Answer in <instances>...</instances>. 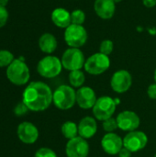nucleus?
<instances>
[{
	"instance_id": "nucleus-10",
	"label": "nucleus",
	"mask_w": 156,
	"mask_h": 157,
	"mask_svg": "<svg viewBox=\"0 0 156 157\" xmlns=\"http://www.w3.org/2000/svg\"><path fill=\"white\" fill-rule=\"evenodd\" d=\"M132 85V76L127 70L120 69L116 71L110 79V86L112 90L119 94L126 93Z\"/></svg>"
},
{
	"instance_id": "nucleus-24",
	"label": "nucleus",
	"mask_w": 156,
	"mask_h": 157,
	"mask_svg": "<svg viewBox=\"0 0 156 157\" xmlns=\"http://www.w3.org/2000/svg\"><path fill=\"white\" fill-rule=\"evenodd\" d=\"M114 50V43L111 40H104L99 45V52L109 56Z\"/></svg>"
},
{
	"instance_id": "nucleus-16",
	"label": "nucleus",
	"mask_w": 156,
	"mask_h": 157,
	"mask_svg": "<svg viewBox=\"0 0 156 157\" xmlns=\"http://www.w3.org/2000/svg\"><path fill=\"white\" fill-rule=\"evenodd\" d=\"M94 10L97 17L102 19H110L116 12L114 0H95Z\"/></svg>"
},
{
	"instance_id": "nucleus-26",
	"label": "nucleus",
	"mask_w": 156,
	"mask_h": 157,
	"mask_svg": "<svg viewBox=\"0 0 156 157\" xmlns=\"http://www.w3.org/2000/svg\"><path fill=\"white\" fill-rule=\"evenodd\" d=\"M34 157H57L56 153L48 147H41L38 149L34 155Z\"/></svg>"
},
{
	"instance_id": "nucleus-32",
	"label": "nucleus",
	"mask_w": 156,
	"mask_h": 157,
	"mask_svg": "<svg viewBox=\"0 0 156 157\" xmlns=\"http://www.w3.org/2000/svg\"><path fill=\"white\" fill-rule=\"evenodd\" d=\"M7 4H8V0H0V6L6 7Z\"/></svg>"
},
{
	"instance_id": "nucleus-1",
	"label": "nucleus",
	"mask_w": 156,
	"mask_h": 157,
	"mask_svg": "<svg viewBox=\"0 0 156 157\" xmlns=\"http://www.w3.org/2000/svg\"><path fill=\"white\" fill-rule=\"evenodd\" d=\"M52 95L51 87L41 81L29 83L22 95V101L30 111L46 110L52 103Z\"/></svg>"
},
{
	"instance_id": "nucleus-9",
	"label": "nucleus",
	"mask_w": 156,
	"mask_h": 157,
	"mask_svg": "<svg viewBox=\"0 0 156 157\" xmlns=\"http://www.w3.org/2000/svg\"><path fill=\"white\" fill-rule=\"evenodd\" d=\"M148 144V136L141 131H133L128 132L123 138V146L131 153H137L146 147Z\"/></svg>"
},
{
	"instance_id": "nucleus-17",
	"label": "nucleus",
	"mask_w": 156,
	"mask_h": 157,
	"mask_svg": "<svg viewBox=\"0 0 156 157\" xmlns=\"http://www.w3.org/2000/svg\"><path fill=\"white\" fill-rule=\"evenodd\" d=\"M97 132V120L94 117L86 116L78 123V135L86 140L93 138Z\"/></svg>"
},
{
	"instance_id": "nucleus-4",
	"label": "nucleus",
	"mask_w": 156,
	"mask_h": 157,
	"mask_svg": "<svg viewBox=\"0 0 156 157\" xmlns=\"http://www.w3.org/2000/svg\"><path fill=\"white\" fill-rule=\"evenodd\" d=\"M61 59L54 55H47L40 59L37 64L39 75L44 78H54L58 76L63 70Z\"/></svg>"
},
{
	"instance_id": "nucleus-3",
	"label": "nucleus",
	"mask_w": 156,
	"mask_h": 157,
	"mask_svg": "<svg viewBox=\"0 0 156 157\" xmlns=\"http://www.w3.org/2000/svg\"><path fill=\"white\" fill-rule=\"evenodd\" d=\"M52 103L61 110H68L76 104V91L71 86L62 85L53 91Z\"/></svg>"
},
{
	"instance_id": "nucleus-13",
	"label": "nucleus",
	"mask_w": 156,
	"mask_h": 157,
	"mask_svg": "<svg viewBox=\"0 0 156 157\" xmlns=\"http://www.w3.org/2000/svg\"><path fill=\"white\" fill-rule=\"evenodd\" d=\"M103 151L110 155H117L123 146V139L114 132L106 133L100 142Z\"/></svg>"
},
{
	"instance_id": "nucleus-35",
	"label": "nucleus",
	"mask_w": 156,
	"mask_h": 157,
	"mask_svg": "<svg viewBox=\"0 0 156 157\" xmlns=\"http://www.w3.org/2000/svg\"><path fill=\"white\" fill-rule=\"evenodd\" d=\"M154 157H156V153H155V155H154Z\"/></svg>"
},
{
	"instance_id": "nucleus-18",
	"label": "nucleus",
	"mask_w": 156,
	"mask_h": 157,
	"mask_svg": "<svg viewBox=\"0 0 156 157\" xmlns=\"http://www.w3.org/2000/svg\"><path fill=\"white\" fill-rule=\"evenodd\" d=\"M51 18L52 23L56 27L61 29H65L67 27H69L72 24L71 13L63 7H57L53 9L51 15Z\"/></svg>"
},
{
	"instance_id": "nucleus-2",
	"label": "nucleus",
	"mask_w": 156,
	"mask_h": 157,
	"mask_svg": "<svg viewBox=\"0 0 156 157\" xmlns=\"http://www.w3.org/2000/svg\"><path fill=\"white\" fill-rule=\"evenodd\" d=\"M6 77L16 86H24L30 77L29 68L23 59H15L6 68Z\"/></svg>"
},
{
	"instance_id": "nucleus-22",
	"label": "nucleus",
	"mask_w": 156,
	"mask_h": 157,
	"mask_svg": "<svg viewBox=\"0 0 156 157\" xmlns=\"http://www.w3.org/2000/svg\"><path fill=\"white\" fill-rule=\"evenodd\" d=\"M14 60V55L11 52L0 50V67H7Z\"/></svg>"
},
{
	"instance_id": "nucleus-29",
	"label": "nucleus",
	"mask_w": 156,
	"mask_h": 157,
	"mask_svg": "<svg viewBox=\"0 0 156 157\" xmlns=\"http://www.w3.org/2000/svg\"><path fill=\"white\" fill-rule=\"evenodd\" d=\"M147 95L148 97L153 99V100H156V83L154 82V84H151L148 88H147Z\"/></svg>"
},
{
	"instance_id": "nucleus-30",
	"label": "nucleus",
	"mask_w": 156,
	"mask_h": 157,
	"mask_svg": "<svg viewBox=\"0 0 156 157\" xmlns=\"http://www.w3.org/2000/svg\"><path fill=\"white\" fill-rule=\"evenodd\" d=\"M131 155H132V153H131L129 149L123 147V148L120 150V152L119 153L118 155H119V157H131Z\"/></svg>"
},
{
	"instance_id": "nucleus-23",
	"label": "nucleus",
	"mask_w": 156,
	"mask_h": 157,
	"mask_svg": "<svg viewBox=\"0 0 156 157\" xmlns=\"http://www.w3.org/2000/svg\"><path fill=\"white\" fill-rule=\"evenodd\" d=\"M72 24L83 25L86 21V13L81 9H75L71 12Z\"/></svg>"
},
{
	"instance_id": "nucleus-5",
	"label": "nucleus",
	"mask_w": 156,
	"mask_h": 157,
	"mask_svg": "<svg viewBox=\"0 0 156 157\" xmlns=\"http://www.w3.org/2000/svg\"><path fill=\"white\" fill-rule=\"evenodd\" d=\"M64 41L70 48L83 47L88 39V34L83 25L71 24L64 29Z\"/></svg>"
},
{
	"instance_id": "nucleus-25",
	"label": "nucleus",
	"mask_w": 156,
	"mask_h": 157,
	"mask_svg": "<svg viewBox=\"0 0 156 157\" xmlns=\"http://www.w3.org/2000/svg\"><path fill=\"white\" fill-rule=\"evenodd\" d=\"M102 127H103V130L107 133L108 132H113L114 131H116L119 128L117 120L114 118H109V119L104 121L102 123Z\"/></svg>"
},
{
	"instance_id": "nucleus-21",
	"label": "nucleus",
	"mask_w": 156,
	"mask_h": 157,
	"mask_svg": "<svg viewBox=\"0 0 156 157\" xmlns=\"http://www.w3.org/2000/svg\"><path fill=\"white\" fill-rule=\"evenodd\" d=\"M69 83L70 86L74 88H80L83 86L86 81L85 73L82 70H75L69 73Z\"/></svg>"
},
{
	"instance_id": "nucleus-20",
	"label": "nucleus",
	"mask_w": 156,
	"mask_h": 157,
	"mask_svg": "<svg viewBox=\"0 0 156 157\" xmlns=\"http://www.w3.org/2000/svg\"><path fill=\"white\" fill-rule=\"evenodd\" d=\"M61 132H62V134L63 135V137L65 139H67L68 141L79 136L78 135V125L75 122L71 121H67L63 123Z\"/></svg>"
},
{
	"instance_id": "nucleus-34",
	"label": "nucleus",
	"mask_w": 156,
	"mask_h": 157,
	"mask_svg": "<svg viewBox=\"0 0 156 157\" xmlns=\"http://www.w3.org/2000/svg\"><path fill=\"white\" fill-rule=\"evenodd\" d=\"M121 1H122V0H114V2H115L116 4H117V3H120Z\"/></svg>"
},
{
	"instance_id": "nucleus-11",
	"label": "nucleus",
	"mask_w": 156,
	"mask_h": 157,
	"mask_svg": "<svg viewBox=\"0 0 156 157\" xmlns=\"http://www.w3.org/2000/svg\"><path fill=\"white\" fill-rule=\"evenodd\" d=\"M119 129L123 132H131L138 130L141 124V119L138 114L131 110H124L119 113L116 118Z\"/></svg>"
},
{
	"instance_id": "nucleus-12",
	"label": "nucleus",
	"mask_w": 156,
	"mask_h": 157,
	"mask_svg": "<svg viewBox=\"0 0 156 157\" xmlns=\"http://www.w3.org/2000/svg\"><path fill=\"white\" fill-rule=\"evenodd\" d=\"M67 157H87L89 154V144L87 141L80 136L69 140L65 146Z\"/></svg>"
},
{
	"instance_id": "nucleus-31",
	"label": "nucleus",
	"mask_w": 156,
	"mask_h": 157,
	"mask_svg": "<svg viewBox=\"0 0 156 157\" xmlns=\"http://www.w3.org/2000/svg\"><path fill=\"white\" fill-rule=\"evenodd\" d=\"M143 3L144 6H146L148 8L154 7L156 6V0H143Z\"/></svg>"
},
{
	"instance_id": "nucleus-15",
	"label": "nucleus",
	"mask_w": 156,
	"mask_h": 157,
	"mask_svg": "<svg viewBox=\"0 0 156 157\" xmlns=\"http://www.w3.org/2000/svg\"><path fill=\"white\" fill-rule=\"evenodd\" d=\"M97 95L93 88L89 86H82L76 91V104L83 109H93L97 102Z\"/></svg>"
},
{
	"instance_id": "nucleus-14",
	"label": "nucleus",
	"mask_w": 156,
	"mask_h": 157,
	"mask_svg": "<svg viewBox=\"0 0 156 157\" xmlns=\"http://www.w3.org/2000/svg\"><path fill=\"white\" fill-rule=\"evenodd\" d=\"M18 139L25 144H33L39 139V130L31 122H21L17 129Z\"/></svg>"
},
{
	"instance_id": "nucleus-6",
	"label": "nucleus",
	"mask_w": 156,
	"mask_h": 157,
	"mask_svg": "<svg viewBox=\"0 0 156 157\" xmlns=\"http://www.w3.org/2000/svg\"><path fill=\"white\" fill-rule=\"evenodd\" d=\"M117 101L109 96H102L97 99L95 106L92 109L94 118L97 121H104L112 118L116 111Z\"/></svg>"
},
{
	"instance_id": "nucleus-19",
	"label": "nucleus",
	"mask_w": 156,
	"mask_h": 157,
	"mask_svg": "<svg viewBox=\"0 0 156 157\" xmlns=\"http://www.w3.org/2000/svg\"><path fill=\"white\" fill-rule=\"evenodd\" d=\"M38 44H39L40 50L42 52L47 53L49 55L51 54L52 52H54L57 49V46H58V42H57L55 36L51 33H49V32L43 33L40 37Z\"/></svg>"
},
{
	"instance_id": "nucleus-8",
	"label": "nucleus",
	"mask_w": 156,
	"mask_h": 157,
	"mask_svg": "<svg viewBox=\"0 0 156 157\" xmlns=\"http://www.w3.org/2000/svg\"><path fill=\"white\" fill-rule=\"evenodd\" d=\"M110 66L109 56L101 52H96L89 56L85 63L84 69L92 75H99L105 73Z\"/></svg>"
},
{
	"instance_id": "nucleus-7",
	"label": "nucleus",
	"mask_w": 156,
	"mask_h": 157,
	"mask_svg": "<svg viewBox=\"0 0 156 157\" xmlns=\"http://www.w3.org/2000/svg\"><path fill=\"white\" fill-rule=\"evenodd\" d=\"M85 54L79 48H69L64 51L61 61L63 67L69 72L82 70L86 63Z\"/></svg>"
},
{
	"instance_id": "nucleus-27",
	"label": "nucleus",
	"mask_w": 156,
	"mask_h": 157,
	"mask_svg": "<svg viewBox=\"0 0 156 157\" xmlns=\"http://www.w3.org/2000/svg\"><path fill=\"white\" fill-rule=\"evenodd\" d=\"M29 109H28V107L25 105V103L23 101H21L20 103H17L14 109V113L16 116L17 117H21V116H24L28 113Z\"/></svg>"
},
{
	"instance_id": "nucleus-28",
	"label": "nucleus",
	"mask_w": 156,
	"mask_h": 157,
	"mask_svg": "<svg viewBox=\"0 0 156 157\" xmlns=\"http://www.w3.org/2000/svg\"><path fill=\"white\" fill-rule=\"evenodd\" d=\"M8 19V11L6 10V7L0 6V29L3 28Z\"/></svg>"
},
{
	"instance_id": "nucleus-33",
	"label": "nucleus",
	"mask_w": 156,
	"mask_h": 157,
	"mask_svg": "<svg viewBox=\"0 0 156 157\" xmlns=\"http://www.w3.org/2000/svg\"><path fill=\"white\" fill-rule=\"evenodd\" d=\"M154 82L156 83V69L154 70Z\"/></svg>"
}]
</instances>
